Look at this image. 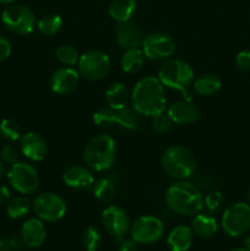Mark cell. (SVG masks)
Masks as SVG:
<instances>
[{
	"mask_svg": "<svg viewBox=\"0 0 250 251\" xmlns=\"http://www.w3.org/2000/svg\"><path fill=\"white\" fill-rule=\"evenodd\" d=\"M55 56L60 64L64 66L77 65L80 54L74 47L71 46H60L55 51Z\"/></svg>",
	"mask_w": 250,
	"mask_h": 251,
	"instance_id": "obj_30",
	"label": "cell"
},
{
	"mask_svg": "<svg viewBox=\"0 0 250 251\" xmlns=\"http://www.w3.org/2000/svg\"><path fill=\"white\" fill-rule=\"evenodd\" d=\"M194 90L198 95L213 96L221 90L222 82L215 74H203L194 80Z\"/></svg>",
	"mask_w": 250,
	"mask_h": 251,
	"instance_id": "obj_26",
	"label": "cell"
},
{
	"mask_svg": "<svg viewBox=\"0 0 250 251\" xmlns=\"http://www.w3.org/2000/svg\"><path fill=\"white\" fill-rule=\"evenodd\" d=\"M15 0H0V5H11Z\"/></svg>",
	"mask_w": 250,
	"mask_h": 251,
	"instance_id": "obj_42",
	"label": "cell"
},
{
	"mask_svg": "<svg viewBox=\"0 0 250 251\" xmlns=\"http://www.w3.org/2000/svg\"><path fill=\"white\" fill-rule=\"evenodd\" d=\"M145 61V54L140 47L125 49L120 59V65L124 73L136 74L142 69Z\"/></svg>",
	"mask_w": 250,
	"mask_h": 251,
	"instance_id": "obj_25",
	"label": "cell"
},
{
	"mask_svg": "<svg viewBox=\"0 0 250 251\" xmlns=\"http://www.w3.org/2000/svg\"><path fill=\"white\" fill-rule=\"evenodd\" d=\"M10 198H11L10 189L5 185H0V205H5L9 202Z\"/></svg>",
	"mask_w": 250,
	"mask_h": 251,
	"instance_id": "obj_39",
	"label": "cell"
},
{
	"mask_svg": "<svg viewBox=\"0 0 250 251\" xmlns=\"http://www.w3.org/2000/svg\"><path fill=\"white\" fill-rule=\"evenodd\" d=\"M47 238V230L43 221L39 218H29L21 227V240L27 248L36 249L43 245Z\"/></svg>",
	"mask_w": 250,
	"mask_h": 251,
	"instance_id": "obj_19",
	"label": "cell"
},
{
	"mask_svg": "<svg viewBox=\"0 0 250 251\" xmlns=\"http://www.w3.org/2000/svg\"><path fill=\"white\" fill-rule=\"evenodd\" d=\"M164 233V225L154 216H140L130 226V235L137 244H153Z\"/></svg>",
	"mask_w": 250,
	"mask_h": 251,
	"instance_id": "obj_12",
	"label": "cell"
},
{
	"mask_svg": "<svg viewBox=\"0 0 250 251\" xmlns=\"http://www.w3.org/2000/svg\"><path fill=\"white\" fill-rule=\"evenodd\" d=\"M32 210L43 222H56L65 216L66 202L54 193H42L32 202Z\"/></svg>",
	"mask_w": 250,
	"mask_h": 251,
	"instance_id": "obj_11",
	"label": "cell"
},
{
	"mask_svg": "<svg viewBox=\"0 0 250 251\" xmlns=\"http://www.w3.org/2000/svg\"><path fill=\"white\" fill-rule=\"evenodd\" d=\"M93 123L100 127L119 126L125 130L134 131L139 127L140 118L134 108H122V109H113V108H102L97 110L92 117Z\"/></svg>",
	"mask_w": 250,
	"mask_h": 251,
	"instance_id": "obj_7",
	"label": "cell"
},
{
	"mask_svg": "<svg viewBox=\"0 0 250 251\" xmlns=\"http://www.w3.org/2000/svg\"><path fill=\"white\" fill-rule=\"evenodd\" d=\"M141 49L145 54V58L150 60H167L175 51V43L168 34L154 32L144 37Z\"/></svg>",
	"mask_w": 250,
	"mask_h": 251,
	"instance_id": "obj_13",
	"label": "cell"
},
{
	"mask_svg": "<svg viewBox=\"0 0 250 251\" xmlns=\"http://www.w3.org/2000/svg\"><path fill=\"white\" fill-rule=\"evenodd\" d=\"M173 124V120L171 119V117H169L166 110L152 117V127H153L154 131L159 132V134L169 131Z\"/></svg>",
	"mask_w": 250,
	"mask_h": 251,
	"instance_id": "obj_34",
	"label": "cell"
},
{
	"mask_svg": "<svg viewBox=\"0 0 250 251\" xmlns=\"http://www.w3.org/2000/svg\"><path fill=\"white\" fill-rule=\"evenodd\" d=\"M229 251H250V250L247 249V248H235V249H232Z\"/></svg>",
	"mask_w": 250,
	"mask_h": 251,
	"instance_id": "obj_43",
	"label": "cell"
},
{
	"mask_svg": "<svg viewBox=\"0 0 250 251\" xmlns=\"http://www.w3.org/2000/svg\"><path fill=\"white\" fill-rule=\"evenodd\" d=\"M142 32L139 25L134 21L120 22L115 28V41L122 49H130L141 47L142 43Z\"/></svg>",
	"mask_w": 250,
	"mask_h": 251,
	"instance_id": "obj_18",
	"label": "cell"
},
{
	"mask_svg": "<svg viewBox=\"0 0 250 251\" xmlns=\"http://www.w3.org/2000/svg\"><path fill=\"white\" fill-rule=\"evenodd\" d=\"M20 152L14 145H5L2 146V149L0 150V158L4 162L5 164H10L12 166L14 163H16L19 161Z\"/></svg>",
	"mask_w": 250,
	"mask_h": 251,
	"instance_id": "obj_35",
	"label": "cell"
},
{
	"mask_svg": "<svg viewBox=\"0 0 250 251\" xmlns=\"http://www.w3.org/2000/svg\"><path fill=\"white\" fill-rule=\"evenodd\" d=\"M0 136L7 141L15 142L21 139V129L14 119H4L0 122Z\"/></svg>",
	"mask_w": 250,
	"mask_h": 251,
	"instance_id": "obj_31",
	"label": "cell"
},
{
	"mask_svg": "<svg viewBox=\"0 0 250 251\" xmlns=\"http://www.w3.org/2000/svg\"><path fill=\"white\" fill-rule=\"evenodd\" d=\"M4 174H5V163L0 159V179L4 176Z\"/></svg>",
	"mask_w": 250,
	"mask_h": 251,
	"instance_id": "obj_40",
	"label": "cell"
},
{
	"mask_svg": "<svg viewBox=\"0 0 250 251\" xmlns=\"http://www.w3.org/2000/svg\"><path fill=\"white\" fill-rule=\"evenodd\" d=\"M194 233L190 227L176 226L167 238V245L171 251H188L193 245Z\"/></svg>",
	"mask_w": 250,
	"mask_h": 251,
	"instance_id": "obj_21",
	"label": "cell"
},
{
	"mask_svg": "<svg viewBox=\"0 0 250 251\" xmlns=\"http://www.w3.org/2000/svg\"><path fill=\"white\" fill-rule=\"evenodd\" d=\"M110 66L112 63L108 54L100 50H90L80 55L77 71L86 80L100 81L109 74Z\"/></svg>",
	"mask_w": 250,
	"mask_h": 251,
	"instance_id": "obj_10",
	"label": "cell"
},
{
	"mask_svg": "<svg viewBox=\"0 0 250 251\" xmlns=\"http://www.w3.org/2000/svg\"><path fill=\"white\" fill-rule=\"evenodd\" d=\"M80 81V74L71 66H61L50 76V88L54 93L60 96L73 93Z\"/></svg>",
	"mask_w": 250,
	"mask_h": 251,
	"instance_id": "obj_15",
	"label": "cell"
},
{
	"mask_svg": "<svg viewBox=\"0 0 250 251\" xmlns=\"http://www.w3.org/2000/svg\"><path fill=\"white\" fill-rule=\"evenodd\" d=\"M11 43L7 38L0 36V63L6 60L10 55H11Z\"/></svg>",
	"mask_w": 250,
	"mask_h": 251,
	"instance_id": "obj_37",
	"label": "cell"
},
{
	"mask_svg": "<svg viewBox=\"0 0 250 251\" xmlns=\"http://www.w3.org/2000/svg\"><path fill=\"white\" fill-rule=\"evenodd\" d=\"M158 80L164 87L188 93L194 82V70L181 59H167L158 70Z\"/></svg>",
	"mask_w": 250,
	"mask_h": 251,
	"instance_id": "obj_5",
	"label": "cell"
},
{
	"mask_svg": "<svg viewBox=\"0 0 250 251\" xmlns=\"http://www.w3.org/2000/svg\"><path fill=\"white\" fill-rule=\"evenodd\" d=\"M162 168L164 173L176 180L190 178L196 169V158L193 152L181 145L169 146L162 154Z\"/></svg>",
	"mask_w": 250,
	"mask_h": 251,
	"instance_id": "obj_4",
	"label": "cell"
},
{
	"mask_svg": "<svg viewBox=\"0 0 250 251\" xmlns=\"http://www.w3.org/2000/svg\"><path fill=\"white\" fill-rule=\"evenodd\" d=\"M20 141V151L32 162H41L48 154V146L47 142L41 135L36 132H26L22 135Z\"/></svg>",
	"mask_w": 250,
	"mask_h": 251,
	"instance_id": "obj_17",
	"label": "cell"
},
{
	"mask_svg": "<svg viewBox=\"0 0 250 251\" xmlns=\"http://www.w3.org/2000/svg\"><path fill=\"white\" fill-rule=\"evenodd\" d=\"M248 203L250 205V189H249V191H248Z\"/></svg>",
	"mask_w": 250,
	"mask_h": 251,
	"instance_id": "obj_45",
	"label": "cell"
},
{
	"mask_svg": "<svg viewBox=\"0 0 250 251\" xmlns=\"http://www.w3.org/2000/svg\"><path fill=\"white\" fill-rule=\"evenodd\" d=\"M221 226L229 237H240L250 230V205L235 202L228 206L222 215Z\"/></svg>",
	"mask_w": 250,
	"mask_h": 251,
	"instance_id": "obj_8",
	"label": "cell"
},
{
	"mask_svg": "<svg viewBox=\"0 0 250 251\" xmlns=\"http://www.w3.org/2000/svg\"><path fill=\"white\" fill-rule=\"evenodd\" d=\"M167 113L174 124L178 125L193 124L200 118V109L195 104H191L185 100L172 103L167 108Z\"/></svg>",
	"mask_w": 250,
	"mask_h": 251,
	"instance_id": "obj_20",
	"label": "cell"
},
{
	"mask_svg": "<svg viewBox=\"0 0 250 251\" xmlns=\"http://www.w3.org/2000/svg\"><path fill=\"white\" fill-rule=\"evenodd\" d=\"M37 29L46 37H51L58 33L63 27V19L59 15H47L37 22Z\"/></svg>",
	"mask_w": 250,
	"mask_h": 251,
	"instance_id": "obj_29",
	"label": "cell"
},
{
	"mask_svg": "<svg viewBox=\"0 0 250 251\" xmlns=\"http://www.w3.org/2000/svg\"><path fill=\"white\" fill-rule=\"evenodd\" d=\"M117 156V145L109 135L93 136L83 149V161L95 172H104L112 168Z\"/></svg>",
	"mask_w": 250,
	"mask_h": 251,
	"instance_id": "obj_3",
	"label": "cell"
},
{
	"mask_svg": "<svg viewBox=\"0 0 250 251\" xmlns=\"http://www.w3.org/2000/svg\"><path fill=\"white\" fill-rule=\"evenodd\" d=\"M235 65L240 71H250V50H242L237 54Z\"/></svg>",
	"mask_w": 250,
	"mask_h": 251,
	"instance_id": "obj_36",
	"label": "cell"
},
{
	"mask_svg": "<svg viewBox=\"0 0 250 251\" xmlns=\"http://www.w3.org/2000/svg\"><path fill=\"white\" fill-rule=\"evenodd\" d=\"M139 250V244L134 239H123L120 240L119 250L118 251H137Z\"/></svg>",
	"mask_w": 250,
	"mask_h": 251,
	"instance_id": "obj_38",
	"label": "cell"
},
{
	"mask_svg": "<svg viewBox=\"0 0 250 251\" xmlns=\"http://www.w3.org/2000/svg\"><path fill=\"white\" fill-rule=\"evenodd\" d=\"M104 98L105 103H107L109 108L122 109V108L126 107L127 103L130 102L131 95H130L129 90H127V87L124 83L114 82L108 86L104 93Z\"/></svg>",
	"mask_w": 250,
	"mask_h": 251,
	"instance_id": "obj_22",
	"label": "cell"
},
{
	"mask_svg": "<svg viewBox=\"0 0 250 251\" xmlns=\"http://www.w3.org/2000/svg\"><path fill=\"white\" fill-rule=\"evenodd\" d=\"M136 0H112L108 7L109 16L117 22L130 21L136 12Z\"/></svg>",
	"mask_w": 250,
	"mask_h": 251,
	"instance_id": "obj_24",
	"label": "cell"
},
{
	"mask_svg": "<svg viewBox=\"0 0 250 251\" xmlns=\"http://www.w3.org/2000/svg\"><path fill=\"white\" fill-rule=\"evenodd\" d=\"M1 21L10 32L20 36L32 33L37 26L34 12L29 7L20 4L7 5L1 14Z\"/></svg>",
	"mask_w": 250,
	"mask_h": 251,
	"instance_id": "obj_6",
	"label": "cell"
},
{
	"mask_svg": "<svg viewBox=\"0 0 250 251\" xmlns=\"http://www.w3.org/2000/svg\"><path fill=\"white\" fill-rule=\"evenodd\" d=\"M245 245H247V249L250 250V237H248L247 239H245Z\"/></svg>",
	"mask_w": 250,
	"mask_h": 251,
	"instance_id": "obj_44",
	"label": "cell"
},
{
	"mask_svg": "<svg viewBox=\"0 0 250 251\" xmlns=\"http://www.w3.org/2000/svg\"><path fill=\"white\" fill-rule=\"evenodd\" d=\"M92 190L95 198L104 203L112 202L117 195V188H115L114 183L108 178L98 179L97 181H95Z\"/></svg>",
	"mask_w": 250,
	"mask_h": 251,
	"instance_id": "obj_27",
	"label": "cell"
},
{
	"mask_svg": "<svg viewBox=\"0 0 250 251\" xmlns=\"http://www.w3.org/2000/svg\"><path fill=\"white\" fill-rule=\"evenodd\" d=\"M31 207V201L26 196H16V198L10 199L9 202L6 203V213L12 220H20L28 215Z\"/></svg>",
	"mask_w": 250,
	"mask_h": 251,
	"instance_id": "obj_28",
	"label": "cell"
},
{
	"mask_svg": "<svg viewBox=\"0 0 250 251\" xmlns=\"http://www.w3.org/2000/svg\"><path fill=\"white\" fill-rule=\"evenodd\" d=\"M225 203V196L220 191H211L210 194L203 198V207L207 210L208 213L217 212Z\"/></svg>",
	"mask_w": 250,
	"mask_h": 251,
	"instance_id": "obj_33",
	"label": "cell"
},
{
	"mask_svg": "<svg viewBox=\"0 0 250 251\" xmlns=\"http://www.w3.org/2000/svg\"><path fill=\"white\" fill-rule=\"evenodd\" d=\"M63 181L68 188L77 191H85L92 189L95 184V176L92 169L87 166L69 167L63 174Z\"/></svg>",
	"mask_w": 250,
	"mask_h": 251,
	"instance_id": "obj_16",
	"label": "cell"
},
{
	"mask_svg": "<svg viewBox=\"0 0 250 251\" xmlns=\"http://www.w3.org/2000/svg\"><path fill=\"white\" fill-rule=\"evenodd\" d=\"M82 244L87 251H97L102 244V237L97 228L87 227L82 234Z\"/></svg>",
	"mask_w": 250,
	"mask_h": 251,
	"instance_id": "obj_32",
	"label": "cell"
},
{
	"mask_svg": "<svg viewBox=\"0 0 250 251\" xmlns=\"http://www.w3.org/2000/svg\"><path fill=\"white\" fill-rule=\"evenodd\" d=\"M10 185L22 195L36 193L39 188V176L37 169L26 162H16L7 171Z\"/></svg>",
	"mask_w": 250,
	"mask_h": 251,
	"instance_id": "obj_9",
	"label": "cell"
},
{
	"mask_svg": "<svg viewBox=\"0 0 250 251\" xmlns=\"http://www.w3.org/2000/svg\"><path fill=\"white\" fill-rule=\"evenodd\" d=\"M195 235L200 238H211L216 234L218 229V223L213 216L208 213H200L194 216L190 226Z\"/></svg>",
	"mask_w": 250,
	"mask_h": 251,
	"instance_id": "obj_23",
	"label": "cell"
},
{
	"mask_svg": "<svg viewBox=\"0 0 250 251\" xmlns=\"http://www.w3.org/2000/svg\"><path fill=\"white\" fill-rule=\"evenodd\" d=\"M100 222H102L104 229L118 242L123 240V238L126 234L127 230H130V226H131L126 211L123 210L119 206L114 205L108 206L103 210L102 216H100Z\"/></svg>",
	"mask_w": 250,
	"mask_h": 251,
	"instance_id": "obj_14",
	"label": "cell"
},
{
	"mask_svg": "<svg viewBox=\"0 0 250 251\" xmlns=\"http://www.w3.org/2000/svg\"><path fill=\"white\" fill-rule=\"evenodd\" d=\"M130 102L139 115L154 117L158 113L166 110L167 98L164 86L158 77L146 76L135 85Z\"/></svg>",
	"mask_w": 250,
	"mask_h": 251,
	"instance_id": "obj_1",
	"label": "cell"
},
{
	"mask_svg": "<svg viewBox=\"0 0 250 251\" xmlns=\"http://www.w3.org/2000/svg\"><path fill=\"white\" fill-rule=\"evenodd\" d=\"M0 251H7V247H6V242L0 238Z\"/></svg>",
	"mask_w": 250,
	"mask_h": 251,
	"instance_id": "obj_41",
	"label": "cell"
},
{
	"mask_svg": "<svg viewBox=\"0 0 250 251\" xmlns=\"http://www.w3.org/2000/svg\"><path fill=\"white\" fill-rule=\"evenodd\" d=\"M166 203L174 213L195 216L203 208V196L194 183L178 180L167 189Z\"/></svg>",
	"mask_w": 250,
	"mask_h": 251,
	"instance_id": "obj_2",
	"label": "cell"
}]
</instances>
